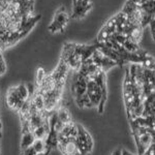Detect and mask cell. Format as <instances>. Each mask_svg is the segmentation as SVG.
I'll return each instance as SVG.
<instances>
[{"mask_svg":"<svg viewBox=\"0 0 155 155\" xmlns=\"http://www.w3.org/2000/svg\"><path fill=\"white\" fill-rule=\"evenodd\" d=\"M30 97L29 88L25 84H19L17 86L11 87L6 93V104L8 107L16 112L21 111L26 101Z\"/></svg>","mask_w":155,"mask_h":155,"instance_id":"1","label":"cell"},{"mask_svg":"<svg viewBox=\"0 0 155 155\" xmlns=\"http://www.w3.org/2000/svg\"><path fill=\"white\" fill-rule=\"evenodd\" d=\"M60 59L64 61L69 67V69L74 71H79L81 66L83 65L84 60L79 50V44L74 42H65L63 45V49L61 52Z\"/></svg>","mask_w":155,"mask_h":155,"instance_id":"2","label":"cell"},{"mask_svg":"<svg viewBox=\"0 0 155 155\" xmlns=\"http://www.w3.org/2000/svg\"><path fill=\"white\" fill-rule=\"evenodd\" d=\"M69 20H71V16L66 12L65 7L60 6L55 12L53 19L48 26V30L51 33H62L65 30Z\"/></svg>","mask_w":155,"mask_h":155,"instance_id":"3","label":"cell"},{"mask_svg":"<svg viewBox=\"0 0 155 155\" xmlns=\"http://www.w3.org/2000/svg\"><path fill=\"white\" fill-rule=\"evenodd\" d=\"M93 7L92 0H72V8L71 19L81 20L87 16V14Z\"/></svg>","mask_w":155,"mask_h":155,"instance_id":"4","label":"cell"},{"mask_svg":"<svg viewBox=\"0 0 155 155\" xmlns=\"http://www.w3.org/2000/svg\"><path fill=\"white\" fill-rule=\"evenodd\" d=\"M87 85L88 80L79 72H76L71 83V92L74 101H79L87 93Z\"/></svg>","mask_w":155,"mask_h":155,"instance_id":"5","label":"cell"},{"mask_svg":"<svg viewBox=\"0 0 155 155\" xmlns=\"http://www.w3.org/2000/svg\"><path fill=\"white\" fill-rule=\"evenodd\" d=\"M77 142L79 148L84 155H89L93 149V140L91 136L82 125L79 124V131L77 136Z\"/></svg>","mask_w":155,"mask_h":155,"instance_id":"6","label":"cell"},{"mask_svg":"<svg viewBox=\"0 0 155 155\" xmlns=\"http://www.w3.org/2000/svg\"><path fill=\"white\" fill-rule=\"evenodd\" d=\"M140 6L141 12V22L143 28L150 24V22L155 19V0H147Z\"/></svg>","mask_w":155,"mask_h":155,"instance_id":"7","label":"cell"},{"mask_svg":"<svg viewBox=\"0 0 155 155\" xmlns=\"http://www.w3.org/2000/svg\"><path fill=\"white\" fill-rule=\"evenodd\" d=\"M116 27H117V20L116 17L114 16L102 26L101 31L97 34L96 42H104L109 41L110 38H112L114 36V34L116 33Z\"/></svg>","mask_w":155,"mask_h":155,"instance_id":"8","label":"cell"},{"mask_svg":"<svg viewBox=\"0 0 155 155\" xmlns=\"http://www.w3.org/2000/svg\"><path fill=\"white\" fill-rule=\"evenodd\" d=\"M91 60H92V62L95 64V65L98 66L99 68H101V71L104 72V74H106L107 71H109L112 67L117 65L113 60L107 58L106 55L102 54L98 49H97L96 51L93 53V55L91 56Z\"/></svg>","mask_w":155,"mask_h":155,"instance_id":"9","label":"cell"},{"mask_svg":"<svg viewBox=\"0 0 155 155\" xmlns=\"http://www.w3.org/2000/svg\"><path fill=\"white\" fill-rule=\"evenodd\" d=\"M35 142V137H34L32 131H26L22 132V141H21V150L22 152L24 150L28 149L29 147H31L33 143Z\"/></svg>","mask_w":155,"mask_h":155,"instance_id":"10","label":"cell"},{"mask_svg":"<svg viewBox=\"0 0 155 155\" xmlns=\"http://www.w3.org/2000/svg\"><path fill=\"white\" fill-rule=\"evenodd\" d=\"M141 65L145 67L147 69H150V71H155V60L152 56L147 53L145 55L144 59H143V62L141 63Z\"/></svg>","mask_w":155,"mask_h":155,"instance_id":"11","label":"cell"},{"mask_svg":"<svg viewBox=\"0 0 155 155\" xmlns=\"http://www.w3.org/2000/svg\"><path fill=\"white\" fill-rule=\"evenodd\" d=\"M5 71H6V63L3 59L2 53L0 52V76H2Z\"/></svg>","mask_w":155,"mask_h":155,"instance_id":"12","label":"cell"},{"mask_svg":"<svg viewBox=\"0 0 155 155\" xmlns=\"http://www.w3.org/2000/svg\"><path fill=\"white\" fill-rule=\"evenodd\" d=\"M150 30H151V35H152V39L155 41V19L152 20L149 24Z\"/></svg>","mask_w":155,"mask_h":155,"instance_id":"13","label":"cell"},{"mask_svg":"<svg viewBox=\"0 0 155 155\" xmlns=\"http://www.w3.org/2000/svg\"><path fill=\"white\" fill-rule=\"evenodd\" d=\"M51 151H52V149L51 148H48V149L46 150V151L41 152V153H38V154H36V155H50Z\"/></svg>","mask_w":155,"mask_h":155,"instance_id":"14","label":"cell"},{"mask_svg":"<svg viewBox=\"0 0 155 155\" xmlns=\"http://www.w3.org/2000/svg\"><path fill=\"white\" fill-rule=\"evenodd\" d=\"M112 155H122V150L121 149H117L112 153Z\"/></svg>","mask_w":155,"mask_h":155,"instance_id":"15","label":"cell"},{"mask_svg":"<svg viewBox=\"0 0 155 155\" xmlns=\"http://www.w3.org/2000/svg\"><path fill=\"white\" fill-rule=\"evenodd\" d=\"M31 1H35V0H31Z\"/></svg>","mask_w":155,"mask_h":155,"instance_id":"16","label":"cell"}]
</instances>
